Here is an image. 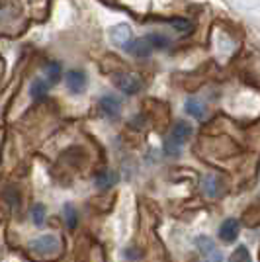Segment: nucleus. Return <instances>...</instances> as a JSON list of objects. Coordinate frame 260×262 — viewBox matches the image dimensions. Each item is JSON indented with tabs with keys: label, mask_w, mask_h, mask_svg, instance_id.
I'll list each match as a JSON object with an SVG mask.
<instances>
[{
	"label": "nucleus",
	"mask_w": 260,
	"mask_h": 262,
	"mask_svg": "<svg viewBox=\"0 0 260 262\" xmlns=\"http://www.w3.org/2000/svg\"><path fill=\"white\" fill-rule=\"evenodd\" d=\"M61 249V243L55 235H41L30 243V251L35 254H55Z\"/></svg>",
	"instance_id": "nucleus-1"
},
{
	"label": "nucleus",
	"mask_w": 260,
	"mask_h": 262,
	"mask_svg": "<svg viewBox=\"0 0 260 262\" xmlns=\"http://www.w3.org/2000/svg\"><path fill=\"white\" fill-rule=\"evenodd\" d=\"M116 86H118L121 92H125V94H137V92L143 88V82L137 75L121 73V75L116 77Z\"/></svg>",
	"instance_id": "nucleus-2"
},
{
	"label": "nucleus",
	"mask_w": 260,
	"mask_h": 262,
	"mask_svg": "<svg viewBox=\"0 0 260 262\" xmlns=\"http://www.w3.org/2000/svg\"><path fill=\"white\" fill-rule=\"evenodd\" d=\"M125 51L133 57H149L153 51V45L149 41V37H139L135 41H129L125 45Z\"/></svg>",
	"instance_id": "nucleus-3"
},
{
	"label": "nucleus",
	"mask_w": 260,
	"mask_h": 262,
	"mask_svg": "<svg viewBox=\"0 0 260 262\" xmlns=\"http://www.w3.org/2000/svg\"><path fill=\"white\" fill-rule=\"evenodd\" d=\"M239 229H241V225H239L237 219H225L219 227V239L225 241V243H233L239 237Z\"/></svg>",
	"instance_id": "nucleus-4"
},
{
	"label": "nucleus",
	"mask_w": 260,
	"mask_h": 262,
	"mask_svg": "<svg viewBox=\"0 0 260 262\" xmlns=\"http://www.w3.org/2000/svg\"><path fill=\"white\" fill-rule=\"evenodd\" d=\"M186 112L192 116V118H196V120H206L207 116V106L204 100L200 98H188L186 100Z\"/></svg>",
	"instance_id": "nucleus-5"
},
{
	"label": "nucleus",
	"mask_w": 260,
	"mask_h": 262,
	"mask_svg": "<svg viewBox=\"0 0 260 262\" xmlns=\"http://www.w3.org/2000/svg\"><path fill=\"white\" fill-rule=\"evenodd\" d=\"M100 110H102L104 116L116 118L119 114V110H121V102H119L114 94H108V96H104V98L100 100Z\"/></svg>",
	"instance_id": "nucleus-6"
},
{
	"label": "nucleus",
	"mask_w": 260,
	"mask_h": 262,
	"mask_svg": "<svg viewBox=\"0 0 260 262\" xmlns=\"http://www.w3.org/2000/svg\"><path fill=\"white\" fill-rule=\"evenodd\" d=\"M67 86H69L71 92H75V94L82 92L84 86H86V75L82 71H71L67 75Z\"/></svg>",
	"instance_id": "nucleus-7"
},
{
	"label": "nucleus",
	"mask_w": 260,
	"mask_h": 262,
	"mask_svg": "<svg viewBox=\"0 0 260 262\" xmlns=\"http://www.w3.org/2000/svg\"><path fill=\"white\" fill-rule=\"evenodd\" d=\"M202 188H204V194H206V196L217 198L219 196V192H221V180H219V176H215V174L204 176Z\"/></svg>",
	"instance_id": "nucleus-8"
},
{
	"label": "nucleus",
	"mask_w": 260,
	"mask_h": 262,
	"mask_svg": "<svg viewBox=\"0 0 260 262\" xmlns=\"http://www.w3.org/2000/svg\"><path fill=\"white\" fill-rule=\"evenodd\" d=\"M116 182H118V174H116L114 170H110V168H104V170H100V172L94 176V184H96L98 188H102V190L112 188Z\"/></svg>",
	"instance_id": "nucleus-9"
},
{
	"label": "nucleus",
	"mask_w": 260,
	"mask_h": 262,
	"mask_svg": "<svg viewBox=\"0 0 260 262\" xmlns=\"http://www.w3.org/2000/svg\"><path fill=\"white\" fill-rule=\"evenodd\" d=\"M112 41L116 45H121V47H125V45L131 41V30L129 26H125V24H121V26H116L114 30H112Z\"/></svg>",
	"instance_id": "nucleus-10"
},
{
	"label": "nucleus",
	"mask_w": 260,
	"mask_h": 262,
	"mask_svg": "<svg viewBox=\"0 0 260 262\" xmlns=\"http://www.w3.org/2000/svg\"><path fill=\"white\" fill-rule=\"evenodd\" d=\"M190 135H192V125L190 123H186V121H180V123H176L172 127V133H170V137H172L174 141H178L180 145L184 141L190 139Z\"/></svg>",
	"instance_id": "nucleus-11"
},
{
	"label": "nucleus",
	"mask_w": 260,
	"mask_h": 262,
	"mask_svg": "<svg viewBox=\"0 0 260 262\" xmlns=\"http://www.w3.org/2000/svg\"><path fill=\"white\" fill-rule=\"evenodd\" d=\"M49 82L45 80V78H37V80H33L32 82V88H30V94H32L33 98H44L45 94H47V90H49Z\"/></svg>",
	"instance_id": "nucleus-12"
},
{
	"label": "nucleus",
	"mask_w": 260,
	"mask_h": 262,
	"mask_svg": "<svg viewBox=\"0 0 260 262\" xmlns=\"http://www.w3.org/2000/svg\"><path fill=\"white\" fill-rule=\"evenodd\" d=\"M59 78H61V65L55 63V61L47 63V65H45V80H47L49 84H55Z\"/></svg>",
	"instance_id": "nucleus-13"
},
{
	"label": "nucleus",
	"mask_w": 260,
	"mask_h": 262,
	"mask_svg": "<svg viewBox=\"0 0 260 262\" xmlns=\"http://www.w3.org/2000/svg\"><path fill=\"white\" fill-rule=\"evenodd\" d=\"M196 247H198V251H200V254H202V256H204V254H207V252L215 251L213 241L209 239V237H206V235H202V237H198V239H196Z\"/></svg>",
	"instance_id": "nucleus-14"
},
{
	"label": "nucleus",
	"mask_w": 260,
	"mask_h": 262,
	"mask_svg": "<svg viewBox=\"0 0 260 262\" xmlns=\"http://www.w3.org/2000/svg\"><path fill=\"white\" fill-rule=\"evenodd\" d=\"M149 41H151L153 49H166V47H170V43H172L166 35H161V33H151L149 35Z\"/></svg>",
	"instance_id": "nucleus-15"
},
{
	"label": "nucleus",
	"mask_w": 260,
	"mask_h": 262,
	"mask_svg": "<svg viewBox=\"0 0 260 262\" xmlns=\"http://www.w3.org/2000/svg\"><path fill=\"white\" fill-rule=\"evenodd\" d=\"M229 262H252L249 249H247V247H239V249H235L233 254L229 256Z\"/></svg>",
	"instance_id": "nucleus-16"
},
{
	"label": "nucleus",
	"mask_w": 260,
	"mask_h": 262,
	"mask_svg": "<svg viewBox=\"0 0 260 262\" xmlns=\"http://www.w3.org/2000/svg\"><path fill=\"white\" fill-rule=\"evenodd\" d=\"M170 26H172L176 32H184V33H190L192 32V22H188L186 18H172L170 20Z\"/></svg>",
	"instance_id": "nucleus-17"
},
{
	"label": "nucleus",
	"mask_w": 260,
	"mask_h": 262,
	"mask_svg": "<svg viewBox=\"0 0 260 262\" xmlns=\"http://www.w3.org/2000/svg\"><path fill=\"white\" fill-rule=\"evenodd\" d=\"M182 151V145L178 141H174L172 137H168L166 141H164V153L168 155V157H178Z\"/></svg>",
	"instance_id": "nucleus-18"
},
{
	"label": "nucleus",
	"mask_w": 260,
	"mask_h": 262,
	"mask_svg": "<svg viewBox=\"0 0 260 262\" xmlns=\"http://www.w3.org/2000/svg\"><path fill=\"white\" fill-rule=\"evenodd\" d=\"M32 219L35 225H44L45 221V208L41 206V204H35L32 208Z\"/></svg>",
	"instance_id": "nucleus-19"
},
{
	"label": "nucleus",
	"mask_w": 260,
	"mask_h": 262,
	"mask_svg": "<svg viewBox=\"0 0 260 262\" xmlns=\"http://www.w3.org/2000/svg\"><path fill=\"white\" fill-rule=\"evenodd\" d=\"M65 217H67V225L73 229V227L76 225V211L71 204H67L65 206Z\"/></svg>",
	"instance_id": "nucleus-20"
},
{
	"label": "nucleus",
	"mask_w": 260,
	"mask_h": 262,
	"mask_svg": "<svg viewBox=\"0 0 260 262\" xmlns=\"http://www.w3.org/2000/svg\"><path fill=\"white\" fill-rule=\"evenodd\" d=\"M202 258H204V262H223V256H221V252L217 251V249L211 252H207V254H204Z\"/></svg>",
	"instance_id": "nucleus-21"
},
{
	"label": "nucleus",
	"mask_w": 260,
	"mask_h": 262,
	"mask_svg": "<svg viewBox=\"0 0 260 262\" xmlns=\"http://www.w3.org/2000/svg\"><path fill=\"white\" fill-rule=\"evenodd\" d=\"M135 249H127V251L123 252L125 254V258H129V260H135V258H141V254L139 252H133Z\"/></svg>",
	"instance_id": "nucleus-22"
}]
</instances>
